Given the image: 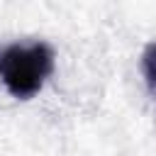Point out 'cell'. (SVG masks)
I'll return each mask as SVG.
<instances>
[{
  "mask_svg": "<svg viewBox=\"0 0 156 156\" xmlns=\"http://www.w3.org/2000/svg\"><path fill=\"white\" fill-rule=\"evenodd\" d=\"M141 73L151 93H156V41H149L141 51Z\"/></svg>",
  "mask_w": 156,
  "mask_h": 156,
  "instance_id": "cell-2",
  "label": "cell"
},
{
  "mask_svg": "<svg viewBox=\"0 0 156 156\" xmlns=\"http://www.w3.org/2000/svg\"><path fill=\"white\" fill-rule=\"evenodd\" d=\"M56 56L44 41H15L0 49V83L17 100L34 98L54 73Z\"/></svg>",
  "mask_w": 156,
  "mask_h": 156,
  "instance_id": "cell-1",
  "label": "cell"
}]
</instances>
